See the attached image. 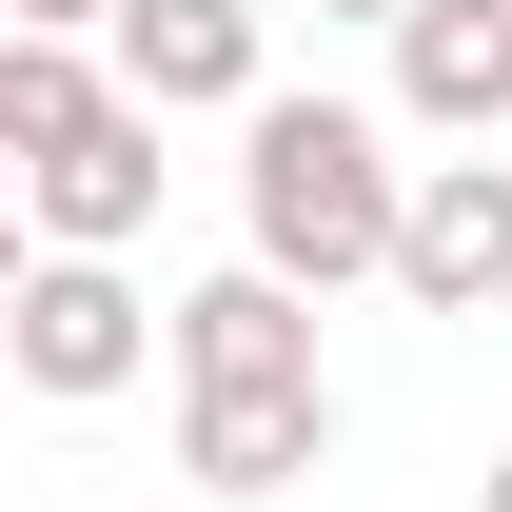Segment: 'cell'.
<instances>
[{
  "label": "cell",
  "mask_w": 512,
  "mask_h": 512,
  "mask_svg": "<svg viewBox=\"0 0 512 512\" xmlns=\"http://www.w3.org/2000/svg\"><path fill=\"white\" fill-rule=\"evenodd\" d=\"M237 237L276 256L296 296L394 276V237H414V158H394V119H355V99H256V119H237Z\"/></svg>",
  "instance_id": "6da1fadb"
},
{
  "label": "cell",
  "mask_w": 512,
  "mask_h": 512,
  "mask_svg": "<svg viewBox=\"0 0 512 512\" xmlns=\"http://www.w3.org/2000/svg\"><path fill=\"white\" fill-rule=\"evenodd\" d=\"M0 355H20V394H60V414H99V394H138L158 355H178V296H138L119 256H20V296H0Z\"/></svg>",
  "instance_id": "7a4b0ae2"
},
{
  "label": "cell",
  "mask_w": 512,
  "mask_h": 512,
  "mask_svg": "<svg viewBox=\"0 0 512 512\" xmlns=\"http://www.w3.org/2000/svg\"><path fill=\"white\" fill-rule=\"evenodd\" d=\"M178 473L197 493H296V473H335V375H197L178 394Z\"/></svg>",
  "instance_id": "3957f363"
},
{
  "label": "cell",
  "mask_w": 512,
  "mask_h": 512,
  "mask_svg": "<svg viewBox=\"0 0 512 512\" xmlns=\"http://www.w3.org/2000/svg\"><path fill=\"white\" fill-rule=\"evenodd\" d=\"M119 99H158V119H256V99H276L256 0H119Z\"/></svg>",
  "instance_id": "277c9868"
},
{
  "label": "cell",
  "mask_w": 512,
  "mask_h": 512,
  "mask_svg": "<svg viewBox=\"0 0 512 512\" xmlns=\"http://www.w3.org/2000/svg\"><path fill=\"white\" fill-rule=\"evenodd\" d=\"M394 296H414V316H493V296H512V158H414Z\"/></svg>",
  "instance_id": "5b68a950"
},
{
  "label": "cell",
  "mask_w": 512,
  "mask_h": 512,
  "mask_svg": "<svg viewBox=\"0 0 512 512\" xmlns=\"http://www.w3.org/2000/svg\"><path fill=\"white\" fill-rule=\"evenodd\" d=\"M394 119L414 138H512V0H414L394 20Z\"/></svg>",
  "instance_id": "8992f818"
},
{
  "label": "cell",
  "mask_w": 512,
  "mask_h": 512,
  "mask_svg": "<svg viewBox=\"0 0 512 512\" xmlns=\"http://www.w3.org/2000/svg\"><path fill=\"white\" fill-rule=\"evenodd\" d=\"M20 217L60 256H119L138 217H158V99H119L99 138H60V158H20Z\"/></svg>",
  "instance_id": "52a82bcc"
},
{
  "label": "cell",
  "mask_w": 512,
  "mask_h": 512,
  "mask_svg": "<svg viewBox=\"0 0 512 512\" xmlns=\"http://www.w3.org/2000/svg\"><path fill=\"white\" fill-rule=\"evenodd\" d=\"M197 375H316V296H296L276 256L197 276V296H178V394H197Z\"/></svg>",
  "instance_id": "ba28073f"
},
{
  "label": "cell",
  "mask_w": 512,
  "mask_h": 512,
  "mask_svg": "<svg viewBox=\"0 0 512 512\" xmlns=\"http://www.w3.org/2000/svg\"><path fill=\"white\" fill-rule=\"evenodd\" d=\"M119 119V60H79V40H20L0 20V158H60V138Z\"/></svg>",
  "instance_id": "9c48e42d"
},
{
  "label": "cell",
  "mask_w": 512,
  "mask_h": 512,
  "mask_svg": "<svg viewBox=\"0 0 512 512\" xmlns=\"http://www.w3.org/2000/svg\"><path fill=\"white\" fill-rule=\"evenodd\" d=\"M20 40H119V0H0Z\"/></svg>",
  "instance_id": "30bf717a"
},
{
  "label": "cell",
  "mask_w": 512,
  "mask_h": 512,
  "mask_svg": "<svg viewBox=\"0 0 512 512\" xmlns=\"http://www.w3.org/2000/svg\"><path fill=\"white\" fill-rule=\"evenodd\" d=\"M473 512H512V453H493V473H473Z\"/></svg>",
  "instance_id": "8fae6325"
}]
</instances>
